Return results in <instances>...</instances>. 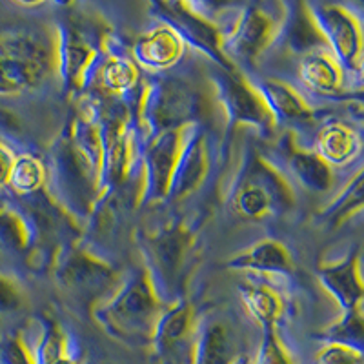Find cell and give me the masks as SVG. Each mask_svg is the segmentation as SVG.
<instances>
[{
  "label": "cell",
  "mask_w": 364,
  "mask_h": 364,
  "mask_svg": "<svg viewBox=\"0 0 364 364\" xmlns=\"http://www.w3.org/2000/svg\"><path fill=\"white\" fill-rule=\"evenodd\" d=\"M161 301L146 273H135L109 301L95 310L97 323L108 336L128 346H146L154 339Z\"/></svg>",
  "instance_id": "6da1fadb"
},
{
  "label": "cell",
  "mask_w": 364,
  "mask_h": 364,
  "mask_svg": "<svg viewBox=\"0 0 364 364\" xmlns=\"http://www.w3.org/2000/svg\"><path fill=\"white\" fill-rule=\"evenodd\" d=\"M200 99L188 84L173 79H159L144 86L139 117L149 139L162 132L182 129L199 115ZM148 139V141H149Z\"/></svg>",
  "instance_id": "7a4b0ae2"
},
{
  "label": "cell",
  "mask_w": 364,
  "mask_h": 364,
  "mask_svg": "<svg viewBox=\"0 0 364 364\" xmlns=\"http://www.w3.org/2000/svg\"><path fill=\"white\" fill-rule=\"evenodd\" d=\"M191 235L181 226L164 228L157 235L148 237L144 245L146 277L154 288L155 295L168 306L178 302L182 272L190 257Z\"/></svg>",
  "instance_id": "3957f363"
},
{
  "label": "cell",
  "mask_w": 364,
  "mask_h": 364,
  "mask_svg": "<svg viewBox=\"0 0 364 364\" xmlns=\"http://www.w3.org/2000/svg\"><path fill=\"white\" fill-rule=\"evenodd\" d=\"M308 15L343 73H359L363 57V33L352 13L339 4L314 2Z\"/></svg>",
  "instance_id": "277c9868"
},
{
  "label": "cell",
  "mask_w": 364,
  "mask_h": 364,
  "mask_svg": "<svg viewBox=\"0 0 364 364\" xmlns=\"http://www.w3.org/2000/svg\"><path fill=\"white\" fill-rule=\"evenodd\" d=\"M155 17L171 29L182 44H188L211 58L220 70H235L223 51V37L213 22L203 13L197 11L193 4L186 2H154Z\"/></svg>",
  "instance_id": "5b68a950"
},
{
  "label": "cell",
  "mask_w": 364,
  "mask_h": 364,
  "mask_svg": "<svg viewBox=\"0 0 364 364\" xmlns=\"http://www.w3.org/2000/svg\"><path fill=\"white\" fill-rule=\"evenodd\" d=\"M279 28H281V17L275 6H246L245 11L233 22L228 37L223 41L224 55L232 64L233 58L239 63H253L275 41Z\"/></svg>",
  "instance_id": "8992f818"
},
{
  "label": "cell",
  "mask_w": 364,
  "mask_h": 364,
  "mask_svg": "<svg viewBox=\"0 0 364 364\" xmlns=\"http://www.w3.org/2000/svg\"><path fill=\"white\" fill-rule=\"evenodd\" d=\"M290 191L282 175L268 162L255 159L233 193V206L242 217L261 219L272 210L290 206Z\"/></svg>",
  "instance_id": "52a82bcc"
},
{
  "label": "cell",
  "mask_w": 364,
  "mask_h": 364,
  "mask_svg": "<svg viewBox=\"0 0 364 364\" xmlns=\"http://www.w3.org/2000/svg\"><path fill=\"white\" fill-rule=\"evenodd\" d=\"M211 79L215 84L217 97L232 124L252 126L264 135L272 133L275 122L255 87L250 86L242 75L237 73V70L219 68Z\"/></svg>",
  "instance_id": "ba28073f"
},
{
  "label": "cell",
  "mask_w": 364,
  "mask_h": 364,
  "mask_svg": "<svg viewBox=\"0 0 364 364\" xmlns=\"http://www.w3.org/2000/svg\"><path fill=\"white\" fill-rule=\"evenodd\" d=\"M53 178L58 197L77 215H86L93 206V197L100 190L99 181L75 154L70 141L60 142L53 157Z\"/></svg>",
  "instance_id": "9c48e42d"
},
{
  "label": "cell",
  "mask_w": 364,
  "mask_h": 364,
  "mask_svg": "<svg viewBox=\"0 0 364 364\" xmlns=\"http://www.w3.org/2000/svg\"><path fill=\"white\" fill-rule=\"evenodd\" d=\"M193 310L186 301H178L161 311L155 324L151 346L162 364L191 363L195 344Z\"/></svg>",
  "instance_id": "30bf717a"
},
{
  "label": "cell",
  "mask_w": 364,
  "mask_h": 364,
  "mask_svg": "<svg viewBox=\"0 0 364 364\" xmlns=\"http://www.w3.org/2000/svg\"><path fill=\"white\" fill-rule=\"evenodd\" d=\"M181 144V129L162 132L148 141L144 159H142L144 184L141 190V199L144 203H159V200L168 199L171 175H173L175 164H177Z\"/></svg>",
  "instance_id": "8fae6325"
},
{
  "label": "cell",
  "mask_w": 364,
  "mask_h": 364,
  "mask_svg": "<svg viewBox=\"0 0 364 364\" xmlns=\"http://www.w3.org/2000/svg\"><path fill=\"white\" fill-rule=\"evenodd\" d=\"M58 282L79 297H100L113 286V272L84 252H71L58 261Z\"/></svg>",
  "instance_id": "7c38bea8"
},
{
  "label": "cell",
  "mask_w": 364,
  "mask_h": 364,
  "mask_svg": "<svg viewBox=\"0 0 364 364\" xmlns=\"http://www.w3.org/2000/svg\"><path fill=\"white\" fill-rule=\"evenodd\" d=\"M55 60H57V70L63 79L64 90L73 91L86 84L87 73L95 68L99 53L79 33V29H75V26L71 24H64L58 35Z\"/></svg>",
  "instance_id": "4fadbf2b"
},
{
  "label": "cell",
  "mask_w": 364,
  "mask_h": 364,
  "mask_svg": "<svg viewBox=\"0 0 364 364\" xmlns=\"http://www.w3.org/2000/svg\"><path fill=\"white\" fill-rule=\"evenodd\" d=\"M208 171V148L204 132L193 128V132L184 136L182 133V144L178 151L177 164L171 175L170 191L168 199L182 200L188 195L193 193L203 184Z\"/></svg>",
  "instance_id": "5bb4252c"
},
{
  "label": "cell",
  "mask_w": 364,
  "mask_h": 364,
  "mask_svg": "<svg viewBox=\"0 0 364 364\" xmlns=\"http://www.w3.org/2000/svg\"><path fill=\"white\" fill-rule=\"evenodd\" d=\"M253 87L264 102L275 124L288 126V128H306L314 122V113L308 108V104L288 84L275 79H261Z\"/></svg>",
  "instance_id": "9a60e30c"
},
{
  "label": "cell",
  "mask_w": 364,
  "mask_h": 364,
  "mask_svg": "<svg viewBox=\"0 0 364 364\" xmlns=\"http://www.w3.org/2000/svg\"><path fill=\"white\" fill-rule=\"evenodd\" d=\"M281 168L284 173L291 175L304 190L311 193H324L333 184L331 168L315 151L297 148L294 142L284 141L277 148Z\"/></svg>",
  "instance_id": "2e32d148"
},
{
  "label": "cell",
  "mask_w": 364,
  "mask_h": 364,
  "mask_svg": "<svg viewBox=\"0 0 364 364\" xmlns=\"http://www.w3.org/2000/svg\"><path fill=\"white\" fill-rule=\"evenodd\" d=\"M318 282L336 299L343 314L360 310L363 281L359 272V253L348 255L344 261L318 268Z\"/></svg>",
  "instance_id": "e0dca14e"
},
{
  "label": "cell",
  "mask_w": 364,
  "mask_h": 364,
  "mask_svg": "<svg viewBox=\"0 0 364 364\" xmlns=\"http://www.w3.org/2000/svg\"><path fill=\"white\" fill-rule=\"evenodd\" d=\"M184 53V44L166 26L151 29L133 44V63L148 71H164L173 68Z\"/></svg>",
  "instance_id": "ac0fdd59"
},
{
  "label": "cell",
  "mask_w": 364,
  "mask_h": 364,
  "mask_svg": "<svg viewBox=\"0 0 364 364\" xmlns=\"http://www.w3.org/2000/svg\"><path fill=\"white\" fill-rule=\"evenodd\" d=\"M302 84L318 95H336L344 82V73L326 46L306 51L299 63Z\"/></svg>",
  "instance_id": "d6986e66"
},
{
  "label": "cell",
  "mask_w": 364,
  "mask_h": 364,
  "mask_svg": "<svg viewBox=\"0 0 364 364\" xmlns=\"http://www.w3.org/2000/svg\"><path fill=\"white\" fill-rule=\"evenodd\" d=\"M235 360L237 344L230 328L217 318H208L195 331L190 364H233Z\"/></svg>",
  "instance_id": "ffe728a7"
},
{
  "label": "cell",
  "mask_w": 364,
  "mask_h": 364,
  "mask_svg": "<svg viewBox=\"0 0 364 364\" xmlns=\"http://www.w3.org/2000/svg\"><path fill=\"white\" fill-rule=\"evenodd\" d=\"M228 266L242 272L259 273V275H272V277H288L294 272L291 259L284 246L272 239L261 240L246 252L235 255L228 262Z\"/></svg>",
  "instance_id": "44dd1931"
},
{
  "label": "cell",
  "mask_w": 364,
  "mask_h": 364,
  "mask_svg": "<svg viewBox=\"0 0 364 364\" xmlns=\"http://www.w3.org/2000/svg\"><path fill=\"white\" fill-rule=\"evenodd\" d=\"M360 139L350 126L343 122H328L318 129L315 139V154L328 166H344L357 157Z\"/></svg>",
  "instance_id": "7402d4cb"
},
{
  "label": "cell",
  "mask_w": 364,
  "mask_h": 364,
  "mask_svg": "<svg viewBox=\"0 0 364 364\" xmlns=\"http://www.w3.org/2000/svg\"><path fill=\"white\" fill-rule=\"evenodd\" d=\"M0 55L15 58L37 70L50 73L55 63V53L38 35L24 31H9L0 37Z\"/></svg>",
  "instance_id": "603a6c76"
},
{
  "label": "cell",
  "mask_w": 364,
  "mask_h": 364,
  "mask_svg": "<svg viewBox=\"0 0 364 364\" xmlns=\"http://www.w3.org/2000/svg\"><path fill=\"white\" fill-rule=\"evenodd\" d=\"M70 144L79 155L80 161L87 166V170L95 175L100 186V175H102V132L100 122L90 113H84L75 119L70 133Z\"/></svg>",
  "instance_id": "cb8c5ba5"
},
{
  "label": "cell",
  "mask_w": 364,
  "mask_h": 364,
  "mask_svg": "<svg viewBox=\"0 0 364 364\" xmlns=\"http://www.w3.org/2000/svg\"><path fill=\"white\" fill-rule=\"evenodd\" d=\"M97 77L104 91L115 97H126L139 84V68L129 57L113 53L100 60Z\"/></svg>",
  "instance_id": "d4e9b609"
},
{
  "label": "cell",
  "mask_w": 364,
  "mask_h": 364,
  "mask_svg": "<svg viewBox=\"0 0 364 364\" xmlns=\"http://www.w3.org/2000/svg\"><path fill=\"white\" fill-rule=\"evenodd\" d=\"M239 291L250 315L261 324V328L275 326V321L281 315L282 304L279 295L272 288L250 282V284H240Z\"/></svg>",
  "instance_id": "484cf974"
},
{
  "label": "cell",
  "mask_w": 364,
  "mask_h": 364,
  "mask_svg": "<svg viewBox=\"0 0 364 364\" xmlns=\"http://www.w3.org/2000/svg\"><path fill=\"white\" fill-rule=\"evenodd\" d=\"M44 79V71L0 55V95H18L37 87Z\"/></svg>",
  "instance_id": "4316f807"
},
{
  "label": "cell",
  "mask_w": 364,
  "mask_h": 364,
  "mask_svg": "<svg viewBox=\"0 0 364 364\" xmlns=\"http://www.w3.org/2000/svg\"><path fill=\"white\" fill-rule=\"evenodd\" d=\"M46 170L38 159L31 155H21L13 161L11 171H9L8 186L21 197H29L37 191L44 190Z\"/></svg>",
  "instance_id": "83f0119b"
},
{
  "label": "cell",
  "mask_w": 364,
  "mask_h": 364,
  "mask_svg": "<svg viewBox=\"0 0 364 364\" xmlns=\"http://www.w3.org/2000/svg\"><path fill=\"white\" fill-rule=\"evenodd\" d=\"M0 239L18 252L29 248L33 245V228L28 217L13 210H0Z\"/></svg>",
  "instance_id": "f1b7e54d"
},
{
  "label": "cell",
  "mask_w": 364,
  "mask_h": 364,
  "mask_svg": "<svg viewBox=\"0 0 364 364\" xmlns=\"http://www.w3.org/2000/svg\"><path fill=\"white\" fill-rule=\"evenodd\" d=\"M66 350V336L63 333L60 326L48 321L46 324H42L41 339L31 352L33 364H53L55 360L68 355Z\"/></svg>",
  "instance_id": "f546056e"
},
{
  "label": "cell",
  "mask_w": 364,
  "mask_h": 364,
  "mask_svg": "<svg viewBox=\"0 0 364 364\" xmlns=\"http://www.w3.org/2000/svg\"><path fill=\"white\" fill-rule=\"evenodd\" d=\"M363 336V315H360V310H355L350 311V314H343L341 321H337L336 324H331L328 328L326 333H324V339L328 343L344 344V346H352L360 350Z\"/></svg>",
  "instance_id": "4dcf8cb0"
},
{
  "label": "cell",
  "mask_w": 364,
  "mask_h": 364,
  "mask_svg": "<svg viewBox=\"0 0 364 364\" xmlns=\"http://www.w3.org/2000/svg\"><path fill=\"white\" fill-rule=\"evenodd\" d=\"M360 204H363V173L359 171L355 175V178H353V182H350V186L346 188V191L341 195L339 200L333 203V206L328 208L326 215L331 220V224H339L353 210L360 208Z\"/></svg>",
  "instance_id": "1f68e13d"
},
{
  "label": "cell",
  "mask_w": 364,
  "mask_h": 364,
  "mask_svg": "<svg viewBox=\"0 0 364 364\" xmlns=\"http://www.w3.org/2000/svg\"><path fill=\"white\" fill-rule=\"evenodd\" d=\"M253 364H294L286 348L275 333V326L262 328V341Z\"/></svg>",
  "instance_id": "d6a6232c"
},
{
  "label": "cell",
  "mask_w": 364,
  "mask_h": 364,
  "mask_svg": "<svg viewBox=\"0 0 364 364\" xmlns=\"http://www.w3.org/2000/svg\"><path fill=\"white\" fill-rule=\"evenodd\" d=\"M315 364H363V352L344 344L328 343L318 350Z\"/></svg>",
  "instance_id": "836d02e7"
},
{
  "label": "cell",
  "mask_w": 364,
  "mask_h": 364,
  "mask_svg": "<svg viewBox=\"0 0 364 364\" xmlns=\"http://www.w3.org/2000/svg\"><path fill=\"white\" fill-rule=\"evenodd\" d=\"M0 364H33L31 350L18 337H8L0 343Z\"/></svg>",
  "instance_id": "e575fe53"
},
{
  "label": "cell",
  "mask_w": 364,
  "mask_h": 364,
  "mask_svg": "<svg viewBox=\"0 0 364 364\" xmlns=\"http://www.w3.org/2000/svg\"><path fill=\"white\" fill-rule=\"evenodd\" d=\"M22 306V295L17 284L0 275V315L15 314Z\"/></svg>",
  "instance_id": "d590c367"
},
{
  "label": "cell",
  "mask_w": 364,
  "mask_h": 364,
  "mask_svg": "<svg viewBox=\"0 0 364 364\" xmlns=\"http://www.w3.org/2000/svg\"><path fill=\"white\" fill-rule=\"evenodd\" d=\"M13 161H15V157H13L11 151L4 144H0V188L8 184Z\"/></svg>",
  "instance_id": "8d00e7d4"
},
{
  "label": "cell",
  "mask_w": 364,
  "mask_h": 364,
  "mask_svg": "<svg viewBox=\"0 0 364 364\" xmlns=\"http://www.w3.org/2000/svg\"><path fill=\"white\" fill-rule=\"evenodd\" d=\"M233 364H250V363L246 360V357H237V360Z\"/></svg>",
  "instance_id": "74e56055"
}]
</instances>
